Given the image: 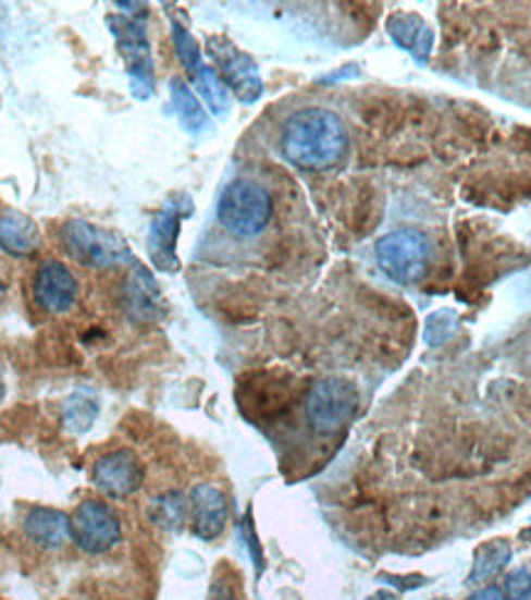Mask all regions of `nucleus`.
Wrapping results in <instances>:
<instances>
[{
    "label": "nucleus",
    "mask_w": 531,
    "mask_h": 600,
    "mask_svg": "<svg viewBox=\"0 0 531 600\" xmlns=\"http://www.w3.org/2000/svg\"><path fill=\"white\" fill-rule=\"evenodd\" d=\"M349 136L335 111L308 107L291 113L281 131V154L308 173L335 168L347 156Z\"/></svg>",
    "instance_id": "1"
},
{
    "label": "nucleus",
    "mask_w": 531,
    "mask_h": 600,
    "mask_svg": "<svg viewBox=\"0 0 531 600\" xmlns=\"http://www.w3.org/2000/svg\"><path fill=\"white\" fill-rule=\"evenodd\" d=\"M273 217V197L263 185L254 180H234L224 187L217 203V219L226 232L251 240L269 226Z\"/></svg>",
    "instance_id": "2"
},
{
    "label": "nucleus",
    "mask_w": 531,
    "mask_h": 600,
    "mask_svg": "<svg viewBox=\"0 0 531 600\" xmlns=\"http://www.w3.org/2000/svg\"><path fill=\"white\" fill-rule=\"evenodd\" d=\"M60 240L64 252L87 269H109V266L131 261L128 246L116 232L101 230L87 219L66 222L60 232Z\"/></svg>",
    "instance_id": "3"
},
{
    "label": "nucleus",
    "mask_w": 531,
    "mask_h": 600,
    "mask_svg": "<svg viewBox=\"0 0 531 600\" xmlns=\"http://www.w3.org/2000/svg\"><path fill=\"white\" fill-rule=\"evenodd\" d=\"M376 261L388 279L396 283H416L429 271L431 242L423 232L396 230L376 242Z\"/></svg>",
    "instance_id": "4"
},
{
    "label": "nucleus",
    "mask_w": 531,
    "mask_h": 600,
    "mask_svg": "<svg viewBox=\"0 0 531 600\" xmlns=\"http://www.w3.org/2000/svg\"><path fill=\"white\" fill-rule=\"evenodd\" d=\"M359 406V394L353 382L339 377L320 379L312 384L306 399V416L312 431L320 436H332L353 421Z\"/></svg>",
    "instance_id": "5"
},
{
    "label": "nucleus",
    "mask_w": 531,
    "mask_h": 600,
    "mask_svg": "<svg viewBox=\"0 0 531 600\" xmlns=\"http://www.w3.org/2000/svg\"><path fill=\"white\" fill-rule=\"evenodd\" d=\"M72 539L87 554H107L121 541V522L111 504L84 500L72 514Z\"/></svg>",
    "instance_id": "6"
},
{
    "label": "nucleus",
    "mask_w": 531,
    "mask_h": 600,
    "mask_svg": "<svg viewBox=\"0 0 531 600\" xmlns=\"http://www.w3.org/2000/svg\"><path fill=\"white\" fill-rule=\"evenodd\" d=\"M109 23H111V33L116 35L123 60L128 64L133 94H136L138 99H146L150 94V87H153V64H150L144 25L121 15L109 17Z\"/></svg>",
    "instance_id": "7"
},
{
    "label": "nucleus",
    "mask_w": 531,
    "mask_h": 600,
    "mask_svg": "<svg viewBox=\"0 0 531 600\" xmlns=\"http://www.w3.org/2000/svg\"><path fill=\"white\" fill-rule=\"evenodd\" d=\"M91 480L103 494H109L113 500H123L136 492L140 482H144V465H140L136 453L123 448V451L101 455L94 463Z\"/></svg>",
    "instance_id": "8"
},
{
    "label": "nucleus",
    "mask_w": 531,
    "mask_h": 600,
    "mask_svg": "<svg viewBox=\"0 0 531 600\" xmlns=\"http://www.w3.org/2000/svg\"><path fill=\"white\" fill-rule=\"evenodd\" d=\"M77 293V279H74V273L62 261L47 259L37 266L33 279V298L37 308L52 313V316H60V313H66L74 306Z\"/></svg>",
    "instance_id": "9"
},
{
    "label": "nucleus",
    "mask_w": 531,
    "mask_h": 600,
    "mask_svg": "<svg viewBox=\"0 0 531 600\" xmlns=\"http://www.w3.org/2000/svg\"><path fill=\"white\" fill-rule=\"evenodd\" d=\"M123 308L136 322H156L163 316V295L153 275L144 266H133V273L123 289Z\"/></svg>",
    "instance_id": "10"
},
{
    "label": "nucleus",
    "mask_w": 531,
    "mask_h": 600,
    "mask_svg": "<svg viewBox=\"0 0 531 600\" xmlns=\"http://www.w3.org/2000/svg\"><path fill=\"white\" fill-rule=\"evenodd\" d=\"M189 517H193V531L199 539H217L226 524L224 494L212 485H197L189 494Z\"/></svg>",
    "instance_id": "11"
},
{
    "label": "nucleus",
    "mask_w": 531,
    "mask_h": 600,
    "mask_svg": "<svg viewBox=\"0 0 531 600\" xmlns=\"http://www.w3.org/2000/svg\"><path fill=\"white\" fill-rule=\"evenodd\" d=\"M23 531L35 547L47 551L62 549L66 544V539L72 537V517L62 510L33 507L25 514Z\"/></svg>",
    "instance_id": "12"
},
{
    "label": "nucleus",
    "mask_w": 531,
    "mask_h": 600,
    "mask_svg": "<svg viewBox=\"0 0 531 600\" xmlns=\"http://www.w3.org/2000/svg\"><path fill=\"white\" fill-rule=\"evenodd\" d=\"M42 244V234L30 217L13 207L0 209V249L13 256H30Z\"/></svg>",
    "instance_id": "13"
},
{
    "label": "nucleus",
    "mask_w": 531,
    "mask_h": 600,
    "mask_svg": "<svg viewBox=\"0 0 531 600\" xmlns=\"http://www.w3.org/2000/svg\"><path fill=\"white\" fill-rule=\"evenodd\" d=\"M180 215L175 207L160 209L153 226H150V256L160 269H175V236H177Z\"/></svg>",
    "instance_id": "14"
},
{
    "label": "nucleus",
    "mask_w": 531,
    "mask_h": 600,
    "mask_svg": "<svg viewBox=\"0 0 531 600\" xmlns=\"http://www.w3.org/2000/svg\"><path fill=\"white\" fill-rule=\"evenodd\" d=\"M189 502L180 492H163L148 504V519L165 531H180L185 527Z\"/></svg>",
    "instance_id": "15"
},
{
    "label": "nucleus",
    "mask_w": 531,
    "mask_h": 600,
    "mask_svg": "<svg viewBox=\"0 0 531 600\" xmlns=\"http://www.w3.org/2000/svg\"><path fill=\"white\" fill-rule=\"evenodd\" d=\"M97 416H99L97 399L87 392H77L74 396H70V402L64 404L62 421L66 428H70V431L84 433V431H89L94 421H97Z\"/></svg>",
    "instance_id": "16"
},
{
    "label": "nucleus",
    "mask_w": 531,
    "mask_h": 600,
    "mask_svg": "<svg viewBox=\"0 0 531 600\" xmlns=\"http://www.w3.org/2000/svg\"><path fill=\"white\" fill-rule=\"evenodd\" d=\"M507 559H509V549L505 544L482 547L476 556V568H472L470 580L472 584H480V580L495 576L497 571L507 564Z\"/></svg>",
    "instance_id": "17"
},
{
    "label": "nucleus",
    "mask_w": 531,
    "mask_h": 600,
    "mask_svg": "<svg viewBox=\"0 0 531 600\" xmlns=\"http://www.w3.org/2000/svg\"><path fill=\"white\" fill-rule=\"evenodd\" d=\"M170 89H173V101H175L177 113H180V119H183L185 126L193 131L197 126H202L205 113H202V109H199V101L193 97V91H189L180 79L170 84Z\"/></svg>",
    "instance_id": "18"
},
{
    "label": "nucleus",
    "mask_w": 531,
    "mask_h": 600,
    "mask_svg": "<svg viewBox=\"0 0 531 600\" xmlns=\"http://www.w3.org/2000/svg\"><path fill=\"white\" fill-rule=\"evenodd\" d=\"M175 47H177L180 60H183V64L187 66V72L197 79L199 74H202L205 66L199 64V52H197L195 40L183 30V27H175Z\"/></svg>",
    "instance_id": "19"
},
{
    "label": "nucleus",
    "mask_w": 531,
    "mask_h": 600,
    "mask_svg": "<svg viewBox=\"0 0 531 600\" xmlns=\"http://www.w3.org/2000/svg\"><path fill=\"white\" fill-rule=\"evenodd\" d=\"M507 593L511 600H524L531 596V576L527 571H517L507 578Z\"/></svg>",
    "instance_id": "20"
},
{
    "label": "nucleus",
    "mask_w": 531,
    "mask_h": 600,
    "mask_svg": "<svg viewBox=\"0 0 531 600\" xmlns=\"http://www.w3.org/2000/svg\"><path fill=\"white\" fill-rule=\"evenodd\" d=\"M210 600H234V593H232V588L230 586H214L212 588V593H210Z\"/></svg>",
    "instance_id": "21"
},
{
    "label": "nucleus",
    "mask_w": 531,
    "mask_h": 600,
    "mask_svg": "<svg viewBox=\"0 0 531 600\" xmlns=\"http://www.w3.org/2000/svg\"><path fill=\"white\" fill-rule=\"evenodd\" d=\"M470 600H502V590L499 588H485L480 593L472 596Z\"/></svg>",
    "instance_id": "22"
},
{
    "label": "nucleus",
    "mask_w": 531,
    "mask_h": 600,
    "mask_svg": "<svg viewBox=\"0 0 531 600\" xmlns=\"http://www.w3.org/2000/svg\"><path fill=\"white\" fill-rule=\"evenodd\" d=\"M369 600H398V598L392 596V593H376V596H372Z\"/></svg>",
    "instance_id": "23"
},
{
    "label": "nucleus",
    "mask_w": 531,
    "mask_h": 600,
    "mask_svg": "<svg viewBox=\"0 0 531 600\" xmlns=\"http://www.w3.org/2000/svg\"><path fill=\"white\" fill-rule=\"evenodd\" d=\"M3 295H5V283L0 279V301H3Z\"/></svg>",
    "instance_id": "24"
}]
</instances>
